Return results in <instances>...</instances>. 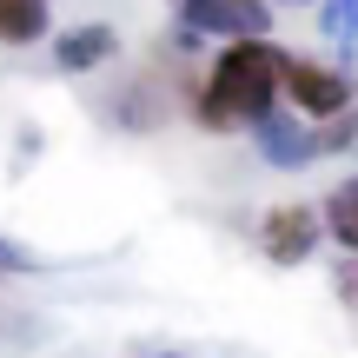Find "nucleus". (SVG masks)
I'll use <instances>...</instances> for the list:
<instances>
[{
  "label": "nucleus",
  "instance_id": "f257e3e1",
  "mask_svg": "<svg viewBox=\"0 0 358 358\" xmlns=\"http://www.w3.org/2000/svg\"><path fill=\"white\" fill-rule=\"evenodd\" d=\"M279 60L272 40H226L199 87V127L206 133H252L259 120L279 106Z\"/></svg>",
  "mask_w": 358,
  "mask_h": 358
},
{
  "label": "nucleus",
  "instance_id": "f03ea898",
  "mask_svg": "<svg viewBox=\"0 0 358 358\" xmlns=\"http://www.w3.org/2000/svg\"><path fill=\"white\" fill-rule=\"evenodd\" d=\"M279 93L299 106L306 120H338L352 106V73L345 66H325V60H306V53H285L279 60Z\"/></svg>",
  "mask_w": 358,
  "mask_h": 358
},
{
  "label": "nucleus",
  "instance_id": "7ed1b4c3",
  "mask_svg": "<svg viewBox=\"0 0 358 358\" xmlns=\"http://www.w3.org/2000/svg\"><path fill=\"white\" fill-rule=\"evenodd\" d=\"M319 213H312V206H272L266 219H259V252L272 259V266H306L312 252H319Z\"/></svg>",
  "mask_w": 358,
  "mask_h": 358
},
{
  "label": "nucleus",
  "instance_id": "20e7f679",
  "mask_svg": "<svg viewBox=\"0 0 358 358\" xmlns=\"http://www.w3.org/2000/svg\"><path fill=\"white\" fill-rule=\"evenodd\" d=\"M179 20L192 34H219V40H266L272 7L266 0H179Z\"/></svg>",
  "mask_w": 358,
  "mask_h": 358
},
{
  "label": "nucleus",
  "instance_id": "39448f33",
  "mask_svg": "<svg viewBox=\"0 0 358 358\" xmlns=\"http://www.w3.org/2000/svg\"><path fill=\"white\" fill-rule=\"evenodd\" d=\"M252 140H259V153H266L272 166H306V159H319V133H312V127H292L285 113H266L252 127Z\"/></svg>",
  "mask_w": 358,
  "mask_h": 358
},
{
  "label": "nucleus",
  "instance_id": "423d86ee",
  "mask_svg": "<svg viewBox=\"0 0 358 358\" xmlns=\"http://www.w3.org/2000/svg\"><path fill=\"white\" fill-rule=\"evenodd\" d=\"M113 53H120V34H113V27H73V34L53 40L60 73H93V66H106Z\"/></svg>",
  "mask_w": 358,
  "mask_h": 358
},
{
  "label": "nucleus",
  "instance_id": "0eeeda50",
  "mask_svg": "<svg viewBox=\"0 0 358 358\" xmlns=\"http://www.w3.org/2000/svg\"><path fill=\"white\" fill-rule=\"evenodd\" d=\"M47 40V0H0V47Z\"/></svg>",
  "mask_w": 358,
  "mask_h": 358
},
{
  "label": "nucleus",
  "instance_id": "6e6552de",
  "mask_svg": "<svg viewBox=\"0 0 358 358\" xmlns=\"http://www.w3.org/2000/svg\"><path fill=\"white\" fill-rule=\"evenodd\" d=\"M325 34L332 40H358V0H325Z\"/></svg>",
  "mask_w": 358,
  "mask_h": 358
},
{
  "label": "nucleus",
  "instance_id": "1a4fd4ad",
  "mask_svg": "<svg viewBox=\"0 0 358 358\" xmlns=\"http://www.w3.org/2000/svg\"><path fill=\"white\" fill-rule=\"evenodd\" d=\"M338 292L358 299V259H345V266H338Z\"/></svg>",
  "mask_w": 358,
  "mask_h": 358
},
{
  "label": "nucleus",
  "instance_id": "9d476101",
  "mask_svg": "<svg viewBox=\"0 0 358 358\" xmlns=\"http://www.w3.org/2000/svg\"><path fill=\"white\" fill-rule=\"evenodd\" d=\"M166 358H173V352H166Z\"/></svg>",
  "mask_w": 358,
  "mask_h": 358
}]
</instances>
